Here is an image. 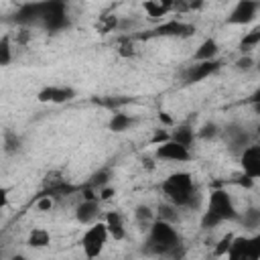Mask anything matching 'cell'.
<instances>
[{"mask_svg": "<svg viewBox=\"0 0 260 260\" xmlns=\"http://www.w3.org/2000/svg\"><path fill=\"white\" fill-rule=\"evenodd\" d=\"M0 256H2V254H0Z\"/></svg>", "mask_w": 260, "mask_h": 260, "instance_id": "e575fe53", "label": "cell"}, {"mask_svg": "<svg viewBox=\"0 0 260 260\" xmlns=\"http://www.w3.org/2000/svg\"><path fill=\"white\" fill-rule=\"evenodd\" d=\"M171 140H175V142H179V144L191 148V144H193V140H195V130H193L189 124H181V126H177V128L171 132Z\"/></svg>", "mask_w": 260, "mask_h": 260, "instance_id": "ac0fdd59", "label": "cell"}, {"mask_svg": "<svg viewBox=\"0 0 260 260\" xmlns=\"http://www.w3.org/2000/svg\"><path fill=\"white\" fill-rule=\"evenodd\" d=\"M37 26L47 32H61L69 26L67 0H41L37 2Z\"/></svg>", "mask_w": 260, "mask_h": 260, "instance_id": "3957f363", "label": "cell"}, {"mask_svg": "<svg viewBox=\"0 0 260 260\" xmlns=\"http://www.w3.org/2000/svg\"><path fill=\"white\" fill-rule=\"evenodd\" d=\"M221 61L219 59H209V61H193V65H189L183 71V83L185 85H193L199 83L203 79H207L209 75H213L215 71H219Z\"/></svg>", "mask_w": 260, "mask_h": 260, "instance_id": "ba28073f", "label": "cell"}, {"mask_svg": "<svg viewBox=\"0 0 260 260\" xmlns=\"http://www.w3.org/2000/svg\"><path fill=\"white\" fill-rule=\"evenodd\" d=\"M144 254L150 256H167V258H183L185 246L175 223L162 221L158 217L152 219L148 225V238L144 242Z\"/></svg>", "mask_w": 260, "mask_h": 260, "instance_id": "6da1fadb", "label": "cell"}, {"mask_svg": "<svg viewBox=\"0 0 260 260\" xmlns=\"http://www.w3.org/2000/svg\"><path fill=\"white\" fill-rule=\"evenodd\" d=\"M49 242H51V236L43 228H32V232L28 234V240H26V244L30 248H45V246H49Z\"/></svg>", "mask_w": 260, "mask_h": 260, "instance_id": "603a6c76", "label": "cell"}, {"mask_svg": "<svg viewBox=\"0 0 260 260\" xmlns=\"http://www.w3.org/2000/svg\"><path fill=\"white\" fill-rule=\"evenodd\" d=\"M217 53H219V45H217V41H215V39H205V41L197 47V51H195V55H193V61H209V59H217Z\"/></svg>", "mask_w": 260, "mask_h": 260, "instance_id": "2e32d148", "label": "cell"}, {"mask_svg": "<svg viewBox=\"0 0 260 260\" xmlns=\"http://www.w3.org/2000/svg\"><path fill=\"white\" fill-rule=\"evenodd\" d=\"M12 59H14V53H12V39H10V35H2V37H0V67L10 65Z\"/></svg>", "mask_w": 260, "mask_h": 260, "instance_id": "cb8c5ba5", "label": "cell"}, {"mask_svg": "<svg viewBox=\"0 0 260 260\" xmlns=\"http://www.w3.org/2000/svg\"><path fill=\"white\" fill-rule=\"evenodd\" d=\"M77 95V91L69 85H47L37 93V100L43 104H65L71 102Z\"/></svg>", "mask_w": 260, "mask_h": 260, "instance_id": "7c38bea8", "label": "cell"}, {"mask_svg": "<svg viewBox=\"0 0 260 260\" xmlns=\"http://www.w3.org/2000/svg\"><path fill=\"white\" fill-rule=\"evenodd\" d=\"M258 8H260L258 0H238V4L232 8L225 22L228 24H248V22L256 20Z\"/></svg>", "mask_w": 260, "mask_h": 260, "instance_id": "30bf717a", "label": "cell"}, {"mask_svg": "<svg viewBox=\"0 0 260 260\" xmlns=\"http://www.w3.org/2000/svg\"><path fill=\"white\" fill-rule=\"evenodd\" d=\"M207 209L213 211V213H217L223 221H236L238 215H240V211L236 209V205H234V201H232V197H230V193L225 189L211 191Z\"/></svg>", "mask_w": 260, "mask_h": 260, "instance_id": "8992f818", "label": "cell"}, {"mask_svg": "<svg viewBox=\"0 0 260 260\" xmlns=\"http://www.w3.org/2000/svg\"><path fill=\"white\" fill-rule=\"evenodd\" d=\"M240 165L244 169V175H248L250 179H258L260 177V146L258 144H248L242 152H240Z\"/></svg>", "mask_w": 260, "mask_h": 260, "instance_id": "4fadbf2b", "label": "cell"}, {"mask_svg": "<svg viewBox=\"0 0 260 260\" xmlns=\"http://www.w3.org/2000/svg\"><path fill=\"white\" fill-rule=\"evenodd\" d=\"M110 181H112V171H110L108 167H104V169L95 171V173L89 177V183H87V187H91L93 191H100L102 187L110 185Z\"/></svg>", "mask_w": 260, "mask_h": 260, "instance_id": "7402d4cb", "label": "cell"}, {"mask_svg": "<svg viewBox=\"0 0 260 260\" xmlns=\"http://www.w3.org/2000/svg\"><path fill=\"white\" fill-rule=\"evenodd\" d=\"M221 134V128L215 124V122H205L197 132H195V138H201V140H215L219 138Z\"/></svg>", "mask_w": 260, "mask_h": 260, "instance_id": "d4e9b609", "label": "cell"}, {"mask_svg": "<svg viewBox=\"0 0 260 260\" xmlns=\"http://www.w3.org/2000/svg\"><path fill=\"white\" fill-rule=\"evenodd\" d=\"M219 223H223V219H221L217 213H213V211H209V209L203 211V215H201V228H203V230H213V228H217Z\"/></svg>", "mask_w": 260, "mask_h": 260, "instance_id": "83f0119b", "label": "cell"}, {"mask_svg": "<svg viewBox=\"0 0 260 260\" xmlns=\"http://www.w3.org/2000/svg\"><path fill=\"white\" fill-rule=\"evenodd\" d=\"M154 156L158 160H171V162H187L191 160V148L175 142V140H165L160 144H156V150H154Z\"/></svg>", "mask_w": 260, "mask_h": 260, "instance_id": "9c48e42d", "label": "cell"}, {"mask_svg": "<svg viewBox=\"0 0 260 260\" xmlns=\"http://www.w3.org/2000/svg\"><path fill=\"white\" fill-rule=\"evenodd\" d=\"M195 35V26L189 24V22H183V20H167L162 24H158L156 28H152L146 37H181V39H187Z\"/></svg>", "mask_w": 260, "mask_h": 260, "instance_id": "8fae6325", "label": "cell"}, {"mask_svg": "<svg viewBox=\"0 0 260 260\" xmlns=\"http://www.w3.org/2000/svg\"><path fill=\"white\" fill-rule=\"evenodd\" d=\"M225 256L232 258V260H240V258L258 260L260 258V238L258 236H254V238H250V236H234Z\"/></svg>", "mask_w": 260, "mask_h": 260, "instance_id": "5b68a950", "label": "cell"}, {"mask_svg": "<svg viewBox=\"0 0 260 260\" xmlns=\"http://www.w3.org/2000/svg\"><path fill=\"white\" fill-rule=\"evenodd\" d=\"M260 43V28H252L248 35H244V39L240 41V51L242 53H250L256 45Z\"/></svg>", "mask_w": 260, "mask_h": 260, "instance_id": "4316f807", "label": "cell"}, {"mask_svg": "<svg viewBox=\"0 0 260 260\" xmlns=\"http://www.w3.org/2000/svg\"><path fill=\"white\" fill-rule=\"evenodd\" d=\"M104 223H106V230H108V236L116 242H122L126 238V225H124V217L120 211H108L106 217H104Z\"/></svg>", "mask_w": 260, "mask_h": 260, "instance_id": "9a60e30c", "label": "cell"}, {"mask_svg": "<svg viewBox=\"0 0 260 260\" xmlns=\"http://www.w3.org/2000/svg\"><path fill=\"white\" fill-rule=\"evenodd\" d=\"M232 234H228V236H223L221 238V242L215 246V250H213V254L215 256H225V252H228V248H230V244H232Z\"/></svg>", "mask_w": 260, "mask_h": 260, "instance_id": "f546056e", "label": "cell"}, {"mask_svg": "<svg viewBox=\"0 0 260 260\" xmlns=\"http://www.w3.org/2000/svg\"><path fill=\"white\" fill-rule=\"evenodd\" d=\"M162 193L167 201H171L179 209H197L201 203V195L189 173H173L169 179H165Z\"/></svg>", "mask_w": 260, "mask_h": 260, "instance_id": "7a4b0ae2", "label": "cell"}, {"mask_svg": "<svg viewBox=\"0 0 260 260\" xmlns=\"http://www.w3.org/2000/svg\"><path fill=\"white\" fill-rule=\"evenodd\" d=\"M100 213H102L100 199H81V203L75 207V219L83 225H89V223L98 221Z\"/></svg>", "mask_w": 260, "mask_h": 260, "instance_id": "5bb4252c", "label": "cell"}, {"mask_svg": "<svg viewBox=\"0 0 260 260\" xmlns=\"http://www.w3.org/2000/svg\"><path fill=\"white\" fill-rule=\"evenodd\" d=\"M219 136L223 138L228 150L232 154H236V156H240V152L250 144V134L240 122H230L228 126H223Z\"/></svg>", "mask_w": 260, "mask_h": 260, "instance_id": "52a82bcc", "label": "cell"}, {"mask_svg": "<svg viewBox=\"0 0 260 260\" xmlns=\"http://www.w3.org/2000/svg\"><path fill=\"white\" fill-rule=\"evenodd\" d=\"M108 230H106V223L104 221H93V223H89V228L83 232V236H81V240H79V244H81V248H83V254L87 256V258H95V256H100L102 254V250H104V246H106V242H108Z\"/></svg>", "mask_w": 260, "mask_h": 260, "instance_id": "277c9868", "label": "cell"}, {"mask_svg": "<svg viewBox=\"0 0 260 260\" xmlns=\"http://www.w3.org/2000/svg\"><path fill=\"white\" fill-rule=\"evenodd\" d=\"M53 203H55V199L49 197V195H43V193H41V197L37 199V207H39L41 211H49V209L53 207Z\"/></svg>", "mask_w": 260, "mask_h": 260, "instance_id": "4dcf8cb0", "label": "cell"}, {"mask_svg": "<svg viewBox=\"0 0 260 260\" xmlns=\"http://www.w3.org/2000/svg\"><path fill=\"white\" fill-rule=\"evenodd\" d=\"M134 118L128 116V114H122V112H114L112 114V120H110V130L112 132H124L128 130L130 126H134Z\"/></svg>", "mask_w": 260, "mask_h": 260, "instance_id": "44dd1931", "label": "cell"}, {"mask_svg": "<svg viewBox=\"0 0 260 260\" xmlns=\"http://www.w3.org/2000/svg\"><path fill=\"white\" fill-rule=\"evenodd\" d=\"M158 120H160L162 124H167V126H173V120H171V118H169L167 114H162V112L158 114Z\"/></svg>", "mask_w": 260, "mask_h": 260, "instance_id": "836d02e7", "label": "cell"}, {"mask_svg": "<svg viewBox=\"0 0 260 260\" xmlns=\"http://www.w3.org/2000/svg\"><path fill=\"white\" fill-rule=\"evenodd\" d=\"M254 59L248 55V53H242V57L236 61V69H240V71H252L254 69Z\"/></svg>", "mask_w": 260, "mask_h": 260, "instance_id": "f1b7e54d", "label": "cell"}, {"mask_svg": "<svg viewBox=\"0 0 260 260\" xmlns=\"http://www.w3.org/2000/svg\"><path fill=\"white\" fill-rule=\"evenodd\" d=\"M134 219H136V223L142 225V228L150 225L152 219H154L152 207H148V205H136V209H134Z\"/></svg>", "mask_w": 260, "mask_h": 260, "instance_id": "484cf974", "label": "cell"}, {"mask_svg": "<svg viewBox=\"0 0 260 260\" xmlns=\"http://www.w3.org/2000/svg\"><path fill=\"white\" fill-rule=\"evenodd\" d=\"M236 221H240L244 225V230H258L260 228V209L258 207H250L244 213H240Z\"/></svg>", "mask_w": 260, "mask_h": 260, "instance_id": "ffe728a7", "label": "cell"}, {"mask_svg": "<svg viewBox=\"0 0 260 260\" xmlns=\"http://www.w3.org/2000/svg\"><path fill=\"white\" fill-rule=\"evenodd\" d=\"M169 138H171V134H169L165 128H158V130H154L150 142H152V144H160V142H165V140H169Z\"/></svg>", "mask_w": 260, "mask_h": 260, "instance_id": "1f68e13d", "label": "cell"}, {"mask_svg": "<svg viewBox=\"0 0 260 260\" xmlns=\"http://www.w3.org/2000/svg\"><path fill=\"white\" fill-rule=\"evenodd\" d=\"M2 148L6 154H18L22 150V136L14 130H6L2 136Z\"/></svg>", "mask_w": 260, "mask_h": 260, "instance_id": "d6986e66", "label": "cell"}, {"mask_svg": "<svg viewBox=\"0 0 260 260\" xmlns=\"http://www.w3.org/2000/svg\"><path fill=\"white\" fill-rule=\"evenodd\" d=\"M154 217H158V219H162V221H169V223H177V221L181 219V209H179L177 205H173L171 201H165V203H160V205L156 207Z\"/></svg>", "mask_w": 260, "mask_h": 260, "instance_id": "e0dca14e", "label": "cell"}, {"mask_svg": "<svg viewBox=\"0 0 260 260\" xmlns=\"http://www.w3.org/2000/svg\"><path fill=\"white\" fill-rule=\"evenodd\" d=\"M8 203V189L6 187H0V209H4Z\"/></svg>", "mask_w": 260, "mask_h": 260, "instance_id": "d6a6232c", "label": "cell"}]
</instances>
